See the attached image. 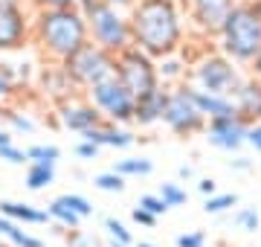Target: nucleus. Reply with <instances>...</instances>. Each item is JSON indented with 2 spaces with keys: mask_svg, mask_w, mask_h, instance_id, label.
<instances>
[{
  "mask_svg": "<svg viewBox=\"0 0 261 247\" xmlns=\"http://www.w3.org/2000/svg\"><path fill=\"white\" fill-rule=\"evenodd\" d=\"M134 47L154 61L183 53L186 12L180 0H137L128 9Z\"/></svg>",
  "mask_w": 261,
  "mask_h": 247,
  "instance_id": "obj_1",
  "label": "nucleus"
},
{
  "mask_svg": "<svg viewBox=\"0 0 261 247\" xmlns=\"http://www.w3.org/2000/svg\"><path fill=\"white\" fill-rule=\"evenodd\" d=\"M90 41L87 20L79 9H32V44L44 61H67Z\"/></svg>",
  "mask_w": 261,
  "mask_h": 247,
  "instance_id": "obj_2",
  "label": "nucleus"
},
{
  "mask_svg": "<svg viewBox=\"0 0 261 247\" xmlns=\"http://www.w3.org/2000/svg\"><path fill=\"white\" fill-rule=\"evenodd\" d=\"M218 50L224 53L232 64L250 67L252 58L261 50V15L252 9L247 0H238L229 18L218 32Z\"/></svg>",
  "mask_w": 261,
  "mask_h": 247,
  "instance_id": "obj_3",
  "label": "nucleus"
},
{
  "mask_svg": "<svg viewBox=\"0 0 261 247\" xmlns=\"http://www.w3.org/2000/svg\"><path fill=\"white\" fill-rule=\"evenodd\" d=\"M84 20H87V35L96 47L108 50L111 56H119L128 47H134V38H130V20L125 9H116L105 0H96L90 9L82 12Z\"/></svg>",
  "mask_w": 261,
  "mask_h": 247,
  "instance_id": "obj_4",
  "label": "nucleus"
},
{
  "mask_svg": "<svg viewBox=\"0 0 261 247\" xmlns=\"http://www.w3.org/2000/svg\"><path fill=\"white\" fill-rule=\"evenodd\" d=\"M244 82L241 67L232 64L229 58L215 50V53H203L200 58L189 61V79L186 85L197 87V90H206V93H226L232 96L235 87Z\"/></svg>",
  "mask_w": 261,
  "mask_h": 247,
  "instance_id": "obj_5",
  "label": "nucleus"
},
{
  "mask_svg": "<svg viewBox=\"0 0 261 247\" xmlns=\"http://www.w3.org/2000/svg\"><path fill=\"white\" fill-rule=\"evenodd\" d=\"M61 67H64V73L70 76L75 90L79 93H87L93 85H99L105 79H113V73H116V56H111L102 47H96L93 41H87L67 61H61Z\"/></svg>",
  "mask_w": 261,
  "mask_h": 247,
  "instance_id": "obj_6",
  "label": "nucleus"
},
{
  "mask_svg": "<svg viewBox=\"0 0 261 247\" xmlns=\"http://www.w3.org/2000/svg\"><path fill=\"white\" fill-rule=\"evenodd\" d=\"M113 76L134 99L148 96L157 87H163L160 85V73H157V61L137 47H128L125 53L116 56V73Z\"/></svg>",
  "mask_w": 261,
  "mask_h": 247,
  "instance_id": "obj_7",
  "label": "nucleus"
},
{
  "mask_svg": "<svg viewBox=\"0 0 261 247\" xmlns=\"http://www.w3.org/2000/svg\"><path fill=\"white\" fill-rule=\"evenodd\" d=\"M163 125L171 134L183 137V140L195 137V134H203L206 116L197 111L195 99L189 93V85L168 87V102H166V111H163Z\"/></svg>",
  "mask_w": 261,
  "mask_h": 247,
  "instance_id": "obj_8",
  "label": "nucleus"
},
{
  "mask_svg": "<svg viewBox=\"0 0 261 247\" xmlns=\"http://www.w3.org/2000/svg\"><path fill=\"white\" fill-rule=\"evenodd\" d=\"M84 96H87V102L99 111V116H102L105 122L134 125V102H137V99L116 82V76L93 85Z\"/></svg>",
  "mask_w": 261,
  "mask_h": 247,
  "instance_id": "obj_9",
  "label": "nucleus"
},
{
  "mask_svg": "<svg viewBox=\"0 0 261 247\" xmlns=\"http://www.w3.org/2000/svg\"><path fill=\"white\" fill-rule=\"evenodd\" d=\"M32 44V9L29 6H0V56L20 53Z\"/></svg>",
  "mask_w": 261,
  "mask_h": 247,
  "instance_id": "obj_10",
  "label": "nucleus"
},
{
  "mask_svg": "<svg viewBox=\"0 0 261 247\" xmlns=\"http://www.w3.org/2000/svg\"><path fill=\"white\" fill-rule=\"evenodd\" d=\"M44 209H47V215H49V224H58V227H64V230H82L84 221L96 215L93 201L87 198V195H82V192L56 195Z\"/></svg>",
  "mask_w": 261,
  "mask_h": 247,
  "instance_id": "obj_11",
  "label": "nucleus"
},
{
  "mask_svg": "<svg viewBox=\"0 0 261 247\" xmlns=\"http://www.w3.org/2000/svg\"><path fill=\"white\" fill-rule=\"evenodd\" d=\"M238 0H183V12L192 20V27L206 35V38H218V32L235 9Z\"/></svg>",
  "mask_w": 261,
  "mask_h": 247,
  "instance_id": "obj_12",
  "label": "nucleus"
},
{
  "mask_svg": "<svg viewBox=\"0 0 261 247\" xmlns=\"http://www.w3.org/2000/svg\"><path fill=\"white\" fill-rule=\"evenodd\" d=\"M56 119H58V125H61L64 131L79 134V137L105 122L102 116H99V111L87 102L84 93H79V96H73V99H67V102L56 105Z\"/></svg>",
  "mask_w": 261,
  "mask_h": 247,
  "instance_id": "obj_13",
  "label": "nucleus"
},
{
  "mask_svg": "<svg viewBox=\"0 0 261 247\" xmlns=\"http://www.w3.org/2000/svg\"><path fill=\"white\" fill-rule=\"evenodd\" d=\"M247 131H250V125L244 122L238 114H232V116L209 119L206 128H203V137L209 140V145L221 149V152L235 154L241 145H247Z\"/></svg>",
  "mask_w": 261,
  "mask_h": 247,
  "instance_id": "obj_14",
  "label": "nucleus"
},
{
  "mask_svg": "<svg viewBox=\"0 0 261 247\" xmlns=\"http://www.w3.org/2000/svg\"><path fill=\"white\" fill-rule=\"evenodd\" d=\"M35 87L41 90V96H44L47 102H53V105H61V102H67V99L79 96V90L73 87L70 76L64 73V67L56 64V61H47L44 67H38Z\"/></svg>",
  "mask_w": 261,
  "mask_h": 247,
  "instance_id": "obj_15",
  "label": "nucleus"
},
{
  "mask_svg": "<svg viewBox=\"0 0 261 247\" xmlns=\"http://www.w3.org/2000/svg\"><path fill=\"white\" fill-rule=\"evenodd\" d=\"M82 140L99 145V149H116V152H125V149H130L140 137L130 131V125L102 122V125H96V128H90L87 134H82Z\"/></svg>",
  "mask_w": 261,
  "mask_h": 247,
  "instance_id": "obj_16",
  "label": "nucleus"
},
{
  "mask_svg": "<svg viewBox=\"0 0 261 247\" xmlns=\"http://www.w3.org/2000/svg\"><path fill=\"white\" fill-rule=\"evenodd\" d=\"M232 102H235V114L241 116L247 125L261 122V82L258 79L244 76V82L235 87Z\"/></svg>",
  "mask_w": 261,
  "mask_h": 247,
  "instance_id": "obj_17",
  "label": "nucleus"
},
{
  "mask_svg": "<svg viewBox=\"0 0 261 247\" xmlns=\"http://www.w3.org/2000/svg\"><path fill=\"white\" fill-rule=\"evenodd\" d=\"M0 215L18 221L23 227H49V215L44 207L29 204V201H12V198H0Z\"/></svg>",
  "mask_w": 261,
  "mask_h": 247,
  "instance_id": "obj_18",
  "label": "nucleus"
},
{
  "mask_svg": "<svg viewBox=\"0 0 261 247\" xmlns=\"http://www.w3.org/2000/svg\"><path fill=\"white\" fill-rule=\"evenodd\" d=\"M166 102H168V87H157L154 93L140 96V99L134 102V125H140V128H151V125L163 122Z\"/></svg>",
  "mask_w": 261,
  "mask_h": 247,
  "instance_id": "obj_19",
  "label": "nucleus"
},
{
  "mask_svg": "<svg viewBox=\"0 0 261 247\" xmlns=\"http://www.w3.org/2000/svg\"><path fill=\"white\" fill-rule=\"evenodd\" d=\"M189 93H192V99H195L197 111L206 116V122H209V119H218V116H232L235 114L232 96H226V93H206V90H197V87H192V85H189Z\"/></svg>",
  "mask_w": 261,
  "mask_h": 247,
  "instance_id": "obj_20",
  "label": "nucleus"
},
{
  "mask_svg": "<svg viewBox=\"0 0 261 247\" xmlns=\"http://www.w3.org/2000/svg\"><path fill=\"white\" fill-rule=\"evenodd\" d=\"M0 238L9 247H47L41 236H35L32 230H27L23 224L6 218V215H0Z\"/></svg>",
  "mask_w": 261,
  "mask_h": 247,
  "instance_id": "obj_21",
  "label": "nucleus"
},
{
  "mask_svg": "<svg viewBox=\"0 0 261 247\" xmlns=\"http://www.w3.org/2000/svg\"><path fill=\"white\" fill-rule=\"evenodd\" d=\"M157 73H160V85L163 87H177L186 85L189 79V61L183 56H166L157 61Z\"/></svg>",
  "mask_w": 261,
  "mask_h": 247,
  "instance_id": "obj_22",
  "label": "nucleus"
},
{
  "mask_svg": "<svg viewBox=\"0 0 261 247\" xmlns=\"http://www.w3.org/2000/svg\"><path fill=\"white\" fill-rule=\"evenodd\" d=\"M56 163H27V175H23V186L29 192H44L56 183Z\"/></svg>",
  "mask_w": 261,
  "mask_h": 247,
  "instance_id": "obj_23",
  "label": "nucleus"
},
{
  "mask_svg": "<svg viewBox=\"0 0 261 247\" xmlns=\"http://www.w3.org/2000/svg\"><path fill=\"white\" fill-rule=\"evenodd\" d=\"M105 227V238H108V247H134V233L128 230V224L125 221H119L116 215H108V218L102 221Z\"/></svg>",
  "mask_w": 261,
  "mask_h": 247,
  "instance_id": "obj_24",
  "label": "nucleus"
},
{
  "mask_svg": "<svg viewBox=\"0 0 261 247\" xmlns=\"http://www.w3.org/2000/svg\"><path fill=\"white\" fill-rule=\"evenodd\" d=\"M111 169L116 175H122L125 181H130V178H148L154 171V160H148V157H122V160L113 163Z\"/></svg>",
  "mask_w": 261,
  "mask_h": 247,
  "instance_id": "obj_25",
  "label": "nucleus"
},
{
  "mask_svg": "<svg viewBox=\"0 0 261 247\" xmlns=\"http://www.w3.org/2000/svg\"><path fill=\"white\" fill-rule=\"evenodd\" d=\"M238 195L235 192H215L209 198H203V212L206 215H226V212H232L238 207Z\"/></svg>",
  "mask_w": 261,
  "mask_h": 247,
  "instance_id": "obj_26",
  "label": "nucleus"
},
{
  "mask_svg": "<svg viewBox=\"0 0 261 247\" xmlns=\"http://www.w3.org/2000/svg\"><path fill=\"white\" fill-rule=\"evenodd\" d=\"M232 224L241 233H258L261 230V212L258 207H235L232 209Z\"/></svg>",
  "mask_w": 261,
  "mask_h": 247,
  "instance_id": "obj_27",
  "label": "nucleus"
},
{
  "mask_svg": "<svg viewBox=\"0 0 261 247\" xmlns=\"http://www.w3.org/2000/svg\"><path fill=\"white\" fill-rule=\"evenodd\" d=\"M90 183H93V189L108 192V195H122V192H125V186H128V181H125L122 175H116L113 169L93 175V181H90Z\"/></svg>",
  "mask_w": 261,
  "mask_h": 247,
  "instance_id": "obj_28",
  "label": "nucleus"
},
{
  "mask_svg": "<svg viewBox=\"0 0 261 247\" xmlns=\"http://www.w3.org/2000/svg\"><path fill=\"white\" fill-rule=\"evenodd\" d=\"M0 116L6 119V125H9L12 134H35V122H32L27 114L9 108V105H0Z\"/></svg>",
  "mask_w": 261,
  "mask_h": 247,
  "instance_id": "obj_29",
  "label": "nucleus"
},
{
  "mask_svg": "<svg viewBox=\"0 0 261 247\" xmlns=\"http://www.w3.org/2000/svg\"><path fill=\"white\" fill-rule=\"evenodd\" d=\"M157 195L166 201V207H168V209L183 207V204L189 201V192L183 189V183H180V181H166V183H160Z\"/></svg>",
  "mask_w": 261,
  "mask_h": 247,
  "instance_id": "obj_30",
  "label": "nucleus"
},
{
  "mask_svg": "<svg viewBox=\"0 0 261 247\" xmlns=\"http://www.w3.org/2000/svg\"><path fill=\"white\" fill-rule=\"evenodd\" d=\"M27 157L29 163H56L61 160V149H58L56 143H35L27 149Z\"/></svg>",
  "mask_w": 261,
  "mask_h": 247,
  "instance_id": "obj_31",
  "label": "nucleus"
},
{
  "mask_svg": "<svg viewBox=\"0 0 261 247\" xmlns=\"http://www.w3.org/2000/svg\"><path fill=\"white\" fill-rule=\"evenodd\" d=\"M137 207H142L145 212H151L154 218H163V215L168 212L166 201L160 198L157 192H148V195H140V201H137Z\"/></svg>",
  "mask_w": 261,
  "mask_h": 247,
  "instance_id": "obj_32",
  "label": "nucleus"
},
{
  "mask_svg": "<svg viewBox=\"0 0 261 247\" xmlns=\"http://www.w3.org/2000/svg\"><path fill=\"white\" fill-rule=\"evenodd\" d=\"M0 163H6V166H27L29 163L27 149H20V145H15V143L0 145Z\"/></svg>",
  "mask_w": 261,
  "mask_h": 247,
  "instance_id": "obj_33",
  "label": "nucleus"
},
{
  "mask_svg": "<svg viewBox=\"0 0 261 247\" xmlns=\"http://www.w3.org/2000/svg\"><path fill=\"white\" fill-rule=\"evenodd\" d=\"M67 247H102V241L90 233H84V230H67L64 236Z\"/></svg>",
  "mask_w": 261,
  "mask_h": 247,
  "instance_id": "obj_34",
  "label": "nucleus"
},
{
  "mask_svg": "<svg viewBox=\"0 0 261 247\" xmlns=\"http://www.w3.org/2000/svg\"><path fill=\"white\" fill-rule=\"evenodd\" d=\"M177 247H206V233L203 230H189V233H180L174 238Z\"/></svg>",
  "mask_w": 261,
  "mask_h": 247,
  "instance_id": "obj_35",
  "label": "nucleus"
},
{
  "mask_svg": "<svg viewBox=\"0 0 261 247\" xmlns=\"http://www.w3.org/2000/svg\"><path fill=\"white\" fill-rule=\"evenodd\" d=\"M130 221H134L137 227L154 230V227H157V221H160V218H154L151 212H145V209H142V207H137V204H134V207H130Z\"/></svg>",
  "mask_w": 261,
  "mask_h": 247,
  "instance_id": "obj_36",
  "label": "nucleus"
},
{
  "mask_svg": "<svg viewBox=\"0 0 261 247\" xmlns=\"http://www.w3.org/2000/svg\"><path fill=\"white\" fill-rule=\"evenodd\" d=\"M73 152H75V157H79V160H96L102 149H99V145H93V143H87V140H79V143L73 145Z\"/></svg>",
  "mask_w": 261,
  "mask_h": 247,
  "instance_id": "obj_37",
  "label": "nucleus"
},
{
  "mask_svg": "<svg viewBox=\"0 0 261 247\" xmlns=\"http://www.w3.org/2000/svg\"><path fill=\"white\" fill-rule=\"evenodd\" d=\"M75 0H29V9H73Z\"/></svg>",
  "mask_w": 261,
  "mask_h": 247,
  "instance_id": "obj_38",
  "label": "nucleus"
},
{
  "mask_svg": "<svg viewBox=\"0 0 261 247\" xmlns=\"http://www.w3.org/2000/svg\"><path fill=\"white\" fill-rule=\"evenodd\" d=\"M15 87L18 85H12L9 79L0 73V105H9L12 99H15Z\"/></svg>",
  "mask_w": 261,
  "mask_h": 247,
  "instance_id": "obj_39",
  "label": "nucleus"
},
{
  "mask_svg": "<svg viewBox=\"0 0 261 247\" xmlns=\"http://www.w3.org/2000/svg\"><path fill=\"white\" fill-rule=\"evenodd\" d=\"M197 192H200L203 198H209V195H215V192H221V189H218V181H212V178H200V181H197Z\"/></svg>",
  "mask_w": 261,
  "mask_h": 247,
  "instance_id": "obj_40",
  "label": "nucleus"
},
{
  "mask_svg": "<svg viewBox=\"0 0 261 247\" xmlns=\"http://www.w3.org/2000/svg\"><path fill=\"white\" fill-rule=\"evenodd\" d=\"M247 145H252L255 152H261V122L250 125V131H247Z\"/></svg>",
  "mask_w": 261,
  "mask_h": 247,
  "instance_id": "obj_41",
  "label": "nucleus"
},
{
  "mask_svg": "<svg viewBox=\"0 0 261 247\" xmlns=\"http://www.w3.org/2000/svg\"><path fill=\"white\" fill-rule=\"evenodd\" d=\"M229 169H232V171H250L252 169V160H250V157H244V154H235L232 160H229Z\"/></svg>",
  "mask_w": 261,
  "mask_h": 247,
  "instance_id": "obj_42",
  "label": "nucleus"
},
{
  "mask_svg": "<svg viewBox=\"0 0 261 247\" xmlns=\"http://www.w3.org/2000/svg\"><path fill=\"white\" fill-rule=\"evenodd\" d=\"M247 70H250V76H252V79H258V82H261V50H258V56L252 58V64L247 67Z\"/></svg>",
  "mask_w": 261,
  "mask_h": 247,
  "instance_id": "obj_43",
  "label": "nucleus"
},
{
  "mask_svg": "<svg viewBox=\"0 0 261 247\" xmlns=\"http://www.w3.org/2000/svg\"><path fill=\"white\" fill-rule=\"evenodd\" d=\"M192 178H195V169H192L189 163H183L177 169V181H192Z\"/></svg>",
  "mask_w": 261,
  "mask_h": 247,
  "instance_id": "obj_44",
  "label": "nucleus"
},
{
  "mask_svg": "<svg viewBox=\"0 0 261 247\" xmlns=\"http://www.w3.org/2000/svg\"><path fill=\"white\" fill-rule=\"evenodd\" d=\"M105 3H111V6H116V9H125V12H128L130 6L137 3V0H105Z\"/></svg>",
  "mask_w": 261,
  "mask_h": 247,
  "instance_id": "obj_45",
  "label": "nucleus"
},
{
  "mask_svg": "<svg viewBox=\"0 0 261 247\" xmlns=\"http://www.w3.org/2000/svg\"><path fill=\"white\" fill-rule=\"evenodd\" d=\"M9 143H15L12 131H9V128H0V145H9Z\"/></svg>",
  "mask_w": 261,
  "mask_h": 247,
  "instance_id": "obj_46",
  "label": "nucleus"
},
{
  "mask_svg": "<svg viewBox=\"0 0 261 247\" xmlns=\"http://www.w3.org/2000/svg\"><path fill=\"white\" fill-rule=\"evenodd\" d=\"M0 6H29V0H0Z\"/></svg>",
  "mask_w": 261,
  "mask_h": 247,
  "instance_id": "obj_47",
  "label": "nucleus"
},
{
  "mask_svg": "<svg viewBox=\"0 0 261 247\" xmlns=\"http://www.w3.org/2000/svg\"><path fill=\"white\" fill-rule=\"evenodd\" d=\"M247 3H250L252 9H255V12H258V15H261V0H247Z\"/></svg>",
  "mask_w": 261,
  "mask_h": 247,
  "instance_id": "obj_48",
  "label": "nucleus"
},
{
  "mask_svg": "<svg viewBox=\"0 0 261 247\" xmlns=\"http://www.w3.org/2000/svg\"><path fill=\"white\" fill-rule=\"evenodd\" d=\"M134 247H157L154 241H134Z\"/></svg>",
  "mask_w": 261,
  "mask_h": 247,
  "instance_id": "obj_49",
  "label": "nucleus"
},
{
  "mask_svg": "<svg viewBox=\"0 0 261 247\" xmlns=\"http://www.w3.org/2000/svg\"><path fill=\"white\" fill-rule=\"evenodd\" d=\"M0 247H9V244H6V241H3V238H0Z\"/></svg>",
  "mask_w": 261,
  "mask_h": 247,
  "instance_id": "obj_50",
  "label": "nucleus"
},
{
  "mask_svg": "<svg viewBox=\"0 0 261 247\" xmlns=\"http://www.w3.org/2000/svg\"><path fill=\"white\" fill-rule=\"evenodd\" d=\"M180 3H183V0H180Z\"/></svg>",
  "mask_w": 261,
  "mask_h": 247,
  "instance_id": "obj_51",
  "label": "nucleus"
}]
</instances>
